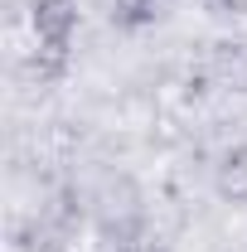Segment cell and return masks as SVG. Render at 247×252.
<instances>
[{
  "label": "cell",
  "mask_w": 247,
  "mask_h": 252,
  "mask_svg": "<svg viewBox=\"0 0 247 252\" xmlns=\"http://www.w3.org/2000/svg\"><path fill=\"white\" fill-rule=\"evenodd\" d=\"M78 30V0H34V34L44 49L63 54Z\"/></svg>",
  "instance_id": "cell-1"
},
{
  "label": "cell",
  "mask_w": 247,
  "mask_h": 252,
  "mask_svg": "<svg viewBox=\"0 0 247 252\" xmlns=\"http://www.w3.org/2000/svg\"><path fill=\"white\" fill-rule=\"evenodd\" d=\"M243 185H247V151H233L223 160V189L228 194H243Z\"/></svg>",
  "instance_id": "cell-2"
}]
</instances>
